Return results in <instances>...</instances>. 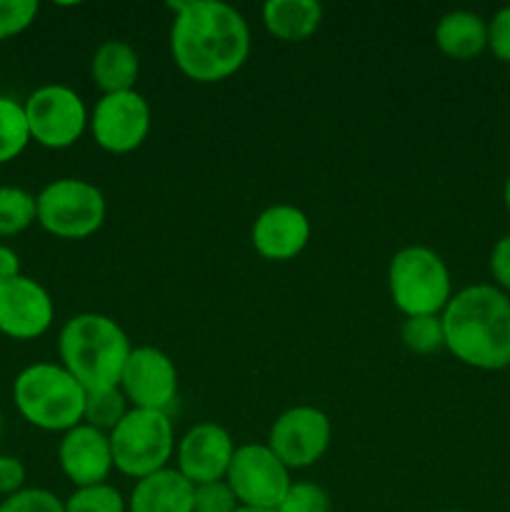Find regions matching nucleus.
Returning a JSON list of instances; mask_svg holds the SVG:
<instances>
[{
    "mask_svg": "<svg viewBox=\"0 0 510 512\" xmlns=\"http://www.w3.org/2000/svg\"><path fill=\"white\" fill-rule=\"evenodd\" d=\"M445 348L478 370L510 368V298L495 285H470L443 310Z\"/></svg>",
    "mask_w": 510,
    "mask_h": 512,
    "instance_id": "f03ea898",
    "label": "nucleus"
},
{
    "mask_svg": "<svg viewBox=\"0 0 510 512\" xmlns=\"http://www.w3.org/2000/svg\"><path fill=\"white\" fill-rule=\"evenodd\" d=\"M238 498L225 480L193 485V512H235Z\"/></svg>",
    "mask_w": 510,
    "mask_h": 512,
    "instance_id": "bb28decb",
    "label": "nucleus"
},
{
    "mask_svg": "<svg viewBox=\"0 0 510 512\" xmlns=\"http://www.w3.org/2000/svg\"><path fill=\"white\" fill-rule=\"evenodd\" d=\"M235 512H275V510H260V508H238Z\"/></svg>",
    "mask_w": 510,
    "mask_h": 512,
    "instance_id": "f704fd0d",
    "label": "nucleus"
},
{
    "mask_svg": "<svg viewBox=\"0 0 510 512\" xmlns=\"http://www.w3.org/2000/svg\"><path fill=\"white\" fill-rule=\"evenodd\" d=\"M20 275V258L13 248L8 245H0V283H8V280L18 278Z\"/></svg>",
    "mask_w": 510,
    "mask_h": 512,
    "instance_id": "473e14b6",
    "label": "nucleus"
},
{
    "mask_svg": "<svg viewBox=\"0 0 510 512\" xmlns=\"http://www.w3.org/2000/svg\"><path fill=\"white\" fill-rule=\"evenodd\" d=\"M503 198H505V205H508V210H510V175H508V180H505V190H503Z\"/></svg>",
    "mask_w": 510,
    "mask_h": 512,
    "instance_id": "72a5a7b5",
    "label": "nucleus"
},
{
    "mask_svg": "<svg viewBox=\"0 0 510 512\" xmlns=\"http://www.w3.org/2000/svg\"><path fill=\"white\" fill-rule=\"evenodd\" d=\"M435 45L453 60H473L488 48V25L478 13L450 10L435 25Z\"/></svg>",
    "mask_w": 510,
    "mask_h": 512,
    "instance_id": "6ab92c4d",
    "label": "nucleus"
},
{
    "mask_svg": "<svg viewBox=\"0 0 510 512\" xmlns=\"http://www.w3.org/2000/svg\"><path fill=\"white\" fill-rule=\"evenodd\" d=\"M235 443L218 423H198L178 443V473L193 485L225 480Z\"/></svg>",
    "mask_w": 510,
    "mask_h": 512,
    "instance_id": "4468645a",
    "label": "nucleus"
},
{
    "mask_svg": "<svg viewBox=\"0 0 510 512\" xmlns=\"http://www.w3.org/2000/svg\"><path fill=\"white\" fill-rule=\"evenodd\" d=\"M38 220L35 198L23 188H0V238L23 233Z\"/></svg>",
    "mask_w": 510,
    "mask_h": 512,
    "instance_id": "5701e85b",
    "label": "nucleus"
},
{
    "mask_svg": "<svg viewBox=\"0 0 510 512\" xmlns=\"http://www.w3.org/2000/svg\"><path fill=\"white\" fill-rule=\"evenodd\" d=\"M170 53L185 78L220 83L245 65L250 55V28L243 15L220 0L170 3Z\"/></svg>",
    "mask_w": 510,
    "mask_h": 512,
    "instance_id": "f257e3e1",
    "label": "nucleus"
},
{
    "mask_svg": "<svg viewBox=\"0 0 510 512\" xmlns=\"http://www.w3.org/2000/svg\"><path fill=\"white\" fill-rule=\"evenodd\" d=\"M330 495L320 485L300 480L293 483L275 512H330Z\"/></svg>",
    "mask_w": 510,
    "mask_h": 512,
    "instance_id": "a878e982",
    "label": "nucleus"
},
{
    "mask_svg": "<svg viewBox=\"0 0 510 512\" xmlns=\"http://www.w3.org/2000/svg\"><path fill=\"white\" fill-rule=\"evenodd\" d=\"M153 123L150 105L138 90L103 95L90 115L93 138L105 153L125 155L145 143Z\"/></svg>",
    "mask_w": 510,
    "mask_h": 512,
    "instance_id": "9b49d317",
    "label": "nucleus"
},
{
    "mask_svg": "<svg viewBox=\"0 0 510 512\" xmlns=\"http://www.w3.org/2000/svg\"><path fill=\"white\" fill-rule=\"evenodd\" d=\"M60 470L75 488H88L108 480L113 470V450L110 435L98 428L80 423L73 430L63 433L58 445Z\"/></svg>",
    "mask_w": 510,
    "mask_h": 512,
    "instance_id": "2eb2a0df",
    "label": "nucleus"
},
{
    "mask_svg": "<svg viewBox=\"0 0 510 512\" xmlns=\"http://www.w3.org/2000/svg\"><path fill=\"white\" fill-rule=\"evenodd\" d=\"M38 223L63 240H83L105 223V198L100 188L80 178L53 180L35 198Z\"/></svg>",
    "mask_w": 510,
    "mask_h": 512,
    "instance_id": "0eeeda50",
    "label": "nucleus"
},
{
    "mask_svg": "<svg viewBox=\"0 0 510 512\" xmlns=\"http://www.w3.org/2000/svg\"><path fill=\"white\" fill-rule=\"evenodd\" d=\"M443 512H463V510H443Z\"/></svg>",
    "mask_w": 510,
    "mask_h": 512,
    "instance_id": "c9c22d12",
    "label": "nucleus"
},
{
    "mask_svg": "<svg viewBox=\"0 0 510 512\" xmlns=\"http://www.w3.org/2000/svg\"><path fill=\"white\" fill-rule=\"evenodd\" d=\"M55 308L48 290L33 278L0 283V333L13 340H35L53 325Z\"/></svg>",
    "mask_w": 510,
    "mask_h": 512,
    "instance_id": "ddd939ff",
    "label": "nucleus"
},
{
    "mask_svg": "<svg viewBox=\"0 0 510 512\" xmlns=\"http://www.w3.org/2000/svg\"><path fill=\"white\" fill-rule=\"evenodd\" d=\"M490 273L500 288L510 290V233L495 243L493 253H490Z\"/></svg>",
    "mask_w": 510,
    "mask_h": 512,
    "instance_id": "2f4dec72",
    "label": "nucleus"
},
{
    "mask_svg": "<svg viewBox=\"0 0 510 512\" xmlns=\"http://www.w3.org/2000/svg\"><path fill=\"white\" fill-rule=\"evenodd\" d=\"M225 483L238 498L240 508L275 510L293 485L290 470L283 460L260 443H248L235 448Z\"/></svg>",
    "mask_w": 510,
    "mask_h": 512,
    "instance_id": "6e6552de",
    "label": "nucleus"
},
{
    "mask_svg": "<svg viewBox=\"0 0 510 512\" xmlns=\"http://www.w3.org/2000/svg\"><path fill=\"white\" fill-rule=\"evenodd\" d=\"M25 485V465L13 455H0V495L20 493Z\"/></svg>",
    "mask_w": 510,
    "mask_h": 512,
    "instance_id": "7c9ffc66",
    "label": "nucleus"
},
{
    "mask_svg": "<svg viewBox=\"0 0 510 512\" xmlns=\"http://www.w3.org/2000/svg\"><path fill=\"white\" fill-rule=\"evenodd\" d=\"M118 388L133 408L170 415V408L178 400V370L163 350L140 345L130 353Z\"/></svg>",
    "mask_w": 510,
    "mask_h": 512,
    "instance_id": "f8f14e48",
    "label": "nucleus"
},
{
    "mask_svg": "<svg viewBox=\"0 0 510 512\" xmlns=\"http://www.w3.org/2000/svg\"><path fill=\"white\" fill-rule=\"evenodd\" d=\"M323 20V5L315 0H268L263 5V25L283 43H303Z\"/></svg>",
    "mask_w": 510,
    "mask_h": 512,
    "instance_id": "aec40b11",
    "label": "nucleus"
},
{
    "mask_svg": "<svg viewBox=\"0 0 510 512\" xmlns=\"http://www.w3.org/2000/svg\"><path fill=\"white\" fill-rule=\"evenodd\" d=\"M488 48L500 63L510 65V5L500 8L488 23Z\"/></svg>",
    "mask_w": 510,
    "mask_h": 512,
    "instance_id": "c756f323",
    "label": "nucleus"
},
{
    "mask_svg": "<svg viewBox=\"0 0 510 512\" xmlns=\"http://www.w3.org/2000/svg\"><path fill=\"white\" fill-rule=\"evenodd\" d=\"M330 440L333 425L328 415L313 405H295L273 423L268 448L283 460L288 470H303L328 453Z\"/></svg>",
    "mask_w": 510,
    "mask_h": 512,
    "instance_id": "9d476101",
    "label": "nucleus"
},
{
    "mask_svg": "<svg viewBox=\"0 0 510 512\" xmlns=\"http://www.w3.org/2000/svg\"><path fill=\"white\" fill-rule=\"evenodd\" d=\"M138 73V53L125 40H105V43L98 45L93 60H90V75H93L95 88L103 95L135 90Z\"/></svg>",
    "mask_w": 510,
    "mask_h": 512,
    "instance_id": "a211bd4d",
    "label": "nucleus"
},
{
    "mask_svg": "<svg viewBox=\"0 0 510 512\" xmlns=\"http://www.w3.org/2000/svg\"><path fill=\"white\" fill-rule=\"evenodd\" d=\"M388 290L393 305L405 318L443 315L453 298L448 265L425 245H408L390 258Z\"/></svg>",
    "mask_w": 510,
    "mask_h": 512,
    "instance_id": "39448f33",
    "label": "nucleus"
},
{
    "mask_svg": "<svg viewBox=\"0 0 510 512\" xmlns=\"http://www.w3.org/2000/svg\"><path fill=\"white\" fill-rule=\"evenodd\" d=\"M128 512H193V483L173 468L158 470L135 483Z\"/></svg>",
    "mask_w": 510,
    "mask_h": 512,
    "instance_id": "f3484780",
    "label": "nucleus"
},
{
    "mask_svg": "<svg viewBox=\"0 0 510 512\" xmlns=\"http://www.w3.org/2000/svg\"><path fill=\"white\" fill-rule=\"evenodd\" d=\"M125 395L123 390L115 388H98V390H85V410H83V423L90 428L98 430H113L120 420L125 418Z\"/></svg>",
    "mask_w": 510,
    "mask_h": 512,
    "instance_id": "4be33fe9",
    "label": "nucleus"
},
{
    "mask_svg": "<svg viewBox=\"0 0 510 512\" xmlns=\"http://www.w3.org/2000/svg\"><path fill=\"white\" fill-rule=\"evenodd\" d=\"M63 368L85 390L120 385L133 345L113 318L100 313H80L63 325L58 338Z\"/></svg>",
    "mask_w": 510,
    "mask_h": 512,
    "instance_id": "7ed1b4c3",
    "label": "nucleus"
},
{
    "mask_svg": "<svg viewBox=\"0 0 510 512\" xmlns=\"http://www.w3.org/2000/svg\"><path fill=\"white\" fill-rule=\"evenodd\" d=\"M125 505L120 490L113 485L100 483L88 485V488H75V493L65 500V512H125Z\"/></svg>",
    "mask_w": 510,
    "mask_h": 512,
    "instance_id": "393cba45",
    "label": "nucleus"
},
{
    "mask_svg": "<svg viewBox=\"0 0 510 512\" xmlns=\"http://www.w3.org/2000/svg\"><path fill=\"white\" fill-rule=\"evenodd\" d=\"M0 512H65V503L43 488H23L0 503Z\"/></svg>",
    "mask_w": 510,
    "mask_h": 512,
    "instance_id": "cd10ccee",
    "label": "nucleus"
},
{
    "mask_svg": "<svg viewBox=\"0 0 510 512\" xmlns=\"http://www.w3.org/2000/svg\"><path fill=\"white\" fill-rule=\"evenodd\" d=\"M13 400L30 425L48 433H68L83 423L85 388L55 363H35L15 378Z\"/></svg>",
    "mask_w": 510,
    "mask_h": 512,
    "instance_id": "20e7f679",
    "label": "nucleus"
},
{
    "mask_svg": "<svg viewBox=\"0 0 510 512\" xmlns=\"http://www.w3.org/2000/svg\"><path fill=\"white\" fill-rule=\"evenodd\" d=\"M253 248L260 258L285 263L298 258L310 240V220L300 208L288 203L270 205L253 223Z\"/></svg>",
    "mask_w": 510,
    "mask_h": 512,
    "instance_id": "dca6fc26",
    "label": "nucleus"
},
{
    "mask_svg": "<svg viewBox=\"0 0 510 512\" xmlns=\"http://www.w3.org/2000/svg\"><path fill=\"white\" fill-rule=\"evenodd\" d=\"M0 430H3V420H0Z\"/></svg>",
    "mask_w": 510,
    "mask_h": 512,
    "instance_id": "e433bc0d",
    "label": "nucleus"
},
{
    "mask_svg": "<svg viewBox=\"0 0 510 512\" xmlns=\"http://www.w3.org/2000/svg\"><path fill=\"white\" fill-rule=\"evenodd\" d=\"M30 140L50 150H65L80 140L90 123L83 98L68 85H43L25 100Z\"/></svg>",
    "mask_w": 510,
    "mask_h": 512,
    "instance_id": "1a4fd4ad",
    "label": "nucleus"
},
{
    "mask_svg": "<svg viewBox=\"0 0 510 512\" xmlns=\"http://www.w3.org/2000/svg\"><path fill=\"white\" fill-rule=\"evenodd\" d=\"M400 340L415 355H430L445 348V330L440 315H413L400 325Z\"/></svg>",
    "mask_w": 510,
    "mask_h": 512,
    "instance_id": "b1692460",
    "label": "nucleus"
},
{
    "mask_svg": "<svg viewBox=\"0 0 510 512\" xmlns=\"http://www.w3.org/2000/svg\"><path fill=\"white\" fill-rule=\"evenodd\" d=\"M35 15H38L35 0H0V40H8L28 30Z\"/></svg>",
    "mask_w": 510,
    "mask_h": 512,
    "instance_id": "c85d7f7f",
    "label": "nucleus"
},
{
    "mask_svg": "<svg viewBox=\"0 0 510 512\" xmlns=\"http://www.w3.org/2000/svg\"><path fill=\"white\" fill-rule=\"evenodd\" d=\"M28 143L30 128L25 108L18 100L0 95V165L18 158Z\"/></svg>",
    "mask_w": 510,
    "mask_h": 512,
    "instance_id": "412c9836",
    "label": "nucleus"
},
{
    "mask_svg": "<svg viewBox=\"0 0 510 512\" xmlns=\"http://www.w3.org/2000/svg\"><path fill=\"white\" fill-rule=\"evenodd\" d=\"M113 468L135 480H143L168 468L173 458L175 433L168 413L128 410L125 418L110 430Z\"/></svg>",
    "mask_w": 510,
    "mask_h": 512,
    "instance_id": "423d86ee",
    "label": "nucleus"
}]
</instances>
